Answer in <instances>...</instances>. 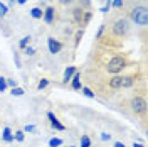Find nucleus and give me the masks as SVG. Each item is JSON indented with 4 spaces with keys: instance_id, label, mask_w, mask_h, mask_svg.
<instances>
[{
    "instance_id": "obj_7",
    "label": "nucleus",
    "mask_w": 148,
    "mask_h": 147,
    "mask_svg": "<svg viewBox=\"0 0 148 147\" xmlns=\"http://www.w3.org/2000/svg\"><path fill=\"white\" fill-rule=\"evenodd\" d=\"M42 19H44V22L46 24H52L54 22V19H56V9L54 7H46L44 9V14H42Z\"/></svg>"
},
{
    "instance_id": "obj_24",
    "label": "nucleus",
    "mask_w": 148,
    "mask_h": 147,
    "mask_svg": "<svg viewBox=\"0 0 148 147\" xmlns=\"http://www.w3.org/2000/svg\"><path fill=\"white\" fill-rule=\"evenodd\" d=\"M83 34H84V31H83V29H79V31H77V34H76V46L81 42V37H83Z\"/></svg>"
},
{
    "instance_id": "obj_34",
    "label": "nucleus",
    "mask_w": 148,
    "mask_h": 147,
    "mask_svg": "<svg viewBox=\"0 0 148 147\" xmlns=\"http://www.w3.org/2000/svg\"><path fill=\"white\" fill-rule=\"evenodd\" d=\"M67 147H76V146H67Z\"/></svg>"
},
{
    "instance_id": "obj_23",
    "label": "nucleus",
    "mask_w": 148,
    "mask_h": 147,
    "mask_svg": "<svg viewBox=\"0 0 148 147\" xmlns=\"http://www.w3.org/2000/svg\"><path fill=\"white\" fill-rule=\"evenodd\" d=\"M5 90H7V78L0 76V93H3Z\"/></svg>"
},
{
    "instance_id": "obj_28",
    "label": "nucleus",
    "mask_w": 148,
    "mask_h": 147,
    "mask_svg": "<svg viewBox=\"0 0 148 147\" xmlns=\"http://www.w3.org/2000/svg\"><path fill=\"white\" fill-rule=\"evenodd\" d=\"M24 132H36V127L34 125H25L24 127Z\"/></svg>"
},
{
    "instance_id": "obj_1",
    "label": "nucleus",
    "mask_w": 148,
    "mask_h": 147,
    "mask_svg": "<svg viewBox=\"0 0 148 147\" xmlns=\"http://www.w3.org/2000/svg\"><path fill=\"white\" fill-rule=\"evenodd\" d=\"M128 58L126 56H121V54H118V56H113L110 61L104 64V71L108 74H111V76H114V74H121L126 68H128Z\"/></svg>"
},
{
    "instance_id": "obj_25",
    "label": "nucleus",
    "mask_w": 148,
    "mask_h": 147,
    "mask_svg": "<svg viewBox=\"0 0 148 147\" xmlns=\"http://www.w3.org/2000/svg\"><path fill=\"white\" fill-rule=\"evenodd\" d=\"M24 51H25V54H27V56H34V54H36V49H34V47H30V46H27Z\"/></svg>"
},
{
    "instance_id": "obj_19",
    "label": "nucleus",
    "mask_w": 148,
    "mask_h": 147,
    "mask_svg": "<svg viewBox=\"0 0 148 147\" xmlns=\"http://www.w3.org/2000/svg\"><path fill=\"white\" fill-rule=\"evenodd\" d=\"M47 86H49V80H47V78H42L40 81L37 83V90H44Z\"/></svg>"
},
{
    "instance_id": "obj_30",
    "label": "nucleus",
    "mask_w": 148,
    "mask_h": 147,
    "mask_svg": "<svg viewBox=\"0 0 148 147\" xmlns=\"http://www.w3.org/2000/svg\"><path fill=\"white\" fill-rule=\"evenodd\" d=\"M7 86H10V88H15V86H17V81H14V80H7Z\"/></svg>"
},
{
    "instance_id": "obj_32",
    "label": "nucleus",
    "mask_w": 148,
    "mask_h": 147,
    "mask_svg": "<svg viewBox=\"0 0 148 147\" xmlns=\"http://www.w3.org/2000/svg\"><path fill=\"white\" fill-rule=\"evenodd\" d=\"M114 147H126L123 142H114Z\"/></svg>"
},
{
    "instance_id": "obj_10",
    "label": "nucleus",
    "mask_w": 148,
    "mask_h": 147,
    "mask_svg": "<svg viewBox=\"0 0 148 147\" xmlns=\"http://www.w3.org/2000/svg\"><path fill=\"white\" fill-rule=\"evenodd\" d=\"M77 71V68L76 66H67L64 71V76H62V83H69L71 81V78L74 76V73Z\"/></svg>"
},
{
    "instance_id": "obj_15",
    "label": "nucleus",
    "mask_w": 148,
    "mask_h": 147,
    "mask_svg": "<svg viewBox=\"0 0 148 147\" xmlns=\"http://www.w3.org/2000/svg\"><path fill=\"white\" fill-rule=\"evenodd\" d=\"M62 144H64L62 139H59V137H52L49 140V147H61Z\"/></svg>"
},
{
    "instance_id": "obj_13",
    "label": "nucleus",
    "mask_w": 148,
    "mask_h": 147,
    "mask_svg": "<svg viewBox=\"0 0 148 147\" xmlns=\"http://www.w3.org/2000/svg\"><path fill=\"white\" fill-rule=\"evenodd\" d=\"M30 39H32L30 36H25V37H22V39L18 41V47H20V49H25V47H27L29 44H30Z\"/></svg>"
},
{
    "instance_id": "obj_14",
    "label": "nucleus",
    "mask_w": 148,
    "mask_h": 147,
    "mask_svg": "<svg viewBox=\"0 0 148 147\" xmlns=\"http://www.w3.org/2000/svg\"><path fill=\"white\" fill-rule=\"evenodd\" d=\"M81 92H83V95H84V96H88V98H96L94 92H92L89 86H83V88H81Z\"/></svg>"
},
{
    "instance_id": "obj_26",
    "label": "nucleus",
    "mask_w": 148,
    "mask_h": 147,
    "mask_svg": "<svg viewBox=\"0 0 148 147\" xmlns=\"http://www.w3.org/2000/svg\"><path fill=\"white\" fill-rule=\"evenodd\" d=\"M103 32H104V24H101V26H99V31L96 32V39H101Z\"/></svg>"
},
{
    "instance_id": "obj_3",
    "label": "nucleus",
    "mask_w": 148,
    "mask_h": 147,
    "mask_svg": "<svg viewBox=\"0 0 148 147\" xmlns=\"http://www.w3.org/2000/svg\"><path fill=\"white\" fill-rule=\"evenodd\" d=\"M130 110L133 112L136 117H145L147 115V98L143 95H133L130 98V103H128Z\"/></svg>"
},
{
    "instance_id": "obj_21",
    "label": "nucleus",
    "mask_w": 148,
    "mask_h": 147,
    "mask_svg": "<svg viewBox=\"0 0 148 147\" xmlns=\"http://www.w3.org/2000/svg\"><path fill=\"white\" fill-rule=\"evenodd\" d=\"M125 5V0H111V7L113 9H121Z\"/></svg>"
},
{
    "instance_id": "obj_33",
    "label": "nucleus",
    "mask_w": 148,
    "mask_h": 147,
    "mask_svg": "<svg viewBox=\"0 0 148 147\" xmlns=\"http://www.w3.org/2000/svg\"><path fill=\"white\" fill-rule=\"evenodd\" d=\"M133 147H145V146H143V144H140V142H135V144H133Z\"/></svg>"
},
{
    "instance_id": "obj_2",
    "label": "nucleus",
    "mask_w": 148,
    "mask_h": 147,
    "mask_svg": "<svg viewBox=\"0 0 148 147\" xmlns=\"http://www.w3.org/2000/svg\"><path fill=\"white\" fill-rule=\"evenodd\" d=\"M130 19L131 22H135L136 26H141L145 27L148 24V10H147V5L140 3V5H135L130 9Z\"/></svg>"
},
{
    "instance_id": "obj_20",
    "label": "nucleus",
    "mask_w": 148,
    "mask_h": 147,
    "mask_svg": "<svg viewBox=\"0 0 148 147\" xmlns=\"http://www.w3.org/2000/svg\"><path fill=\"white\" fill-rule=\"evenodd\" d=\"M7 12H9V5L0 2V17H5V15H7Z\"/></svg>"
},
{
    "instance_id": "obj_17",
    "label": "nucleus",
    "mask_w": 148,
    "mask_h": 147,
    "mask_svg": "<svg viewBox=\"0 0 148 147\" xmlns=\"http://www.w3.org/2000/svg\"><path fill=\"white\" fill-rule=\"evenodd\" d=\"M24 134H25L24 130H17V132L14 134V140H17V142H24V139H25Z\"/></svg>"
},
{
    "instance_id": "obj_29",
    "label": "nucleus",
    "mask_w": 148,
    "mask_h": 147,
    "mask_svg": "<svg viewBox=\"0 0 148 147\" xmlns=\"http://www.w3.org/2000/svg\"><path fill=\"white\" fill-rule=\"evenodd\" d=\"M14 59H15V66H17V68H20V58H18V53H15V54H14Z\"/></svg>"
},
{
    "instance_id": "obj_31",
    "label": "nucleus",
    "mask_w": 148,
    "mask_h": 147,
    "mask_svg": "<svg viewBox=\"0 0 148 147\" xmlns=\"http://www.w3.org/2000/svg\"><path fill=\"white\" fill-rule=\"evenodd\" d=\"M101 139H103V140H106V142H108V140L111 139V134H101Z\"/></svg>"
},
{
    "instance_id": "obj_4",
    "label": "nucleus",
    "mask_w": 148,
    "mask_h": 147,
    "mask_svg": "<svg viewBox=\"0 0 148 147\" xmlns=\"http://www.w3.org/2000/svg\"><path fill=\"white\" fill-rule=\"evenodd\" d=\"M130 32V20L125 17L114 20V24L111 26V34L116 37H125Z\"/></svg>"
},
{
    "instance_id": "obj_11",
    "label": "nucleus",
    "mask_w": 148,
    "mask_h": 147,
    "mask_svg": "<svg viewBox=\"0 0 148 147\" xmlns=\"http://www.w3.org/2000/svg\"><path fill=\"white\" fill-rule=\"evenodd\" d=\"M2 140H3V142H7V144H10V142H14V134H12V130H10V127H3Z\"/></svg>"
},
{
    "instance_id": "obj_6",
    "label": "nucleus",
    "mask_w": 148,
    "mask_h": 147,
    "mask_svg": "<svg viewBox=\"0 0 148 147\" xmlns=\"http://www.w3.org/2000/svg\"><path fill=\"white\" fill-rule=\"evenodd\" d=\"M47 120H49V123H51L56 130H61V132H62V130H66V127L61 123V122H59V119L56 117L52 112H47Z\"/></svg>"
},
{
    "instance_id": "obj_9",
    "label": "nucleus",
    "mask_w": 148,
    "mask_h": 147,
    "mask_svg": "<svg viewBox=\"0 0 148 147\" xmlns=\"http://www.w3.org/2000/svg\"><path fill=\"white\" fill-rule=\"evenodd\" d=\"M83 15H84V9L83 7H76L73 10V19L76 24H79V26H83Z\"/></svg>"
},
{
    "instance_id": "obj_27",
    "label": "nucleus",
    "mask_w": 148,
    "mask_h": 147,
    "mask_svg": "<svg viewBox=\"0 0 148 147\" xmlns=\"http://www.w3.org/2000/svg\"><path fill=\"white\" fill-rule=\"evenodd\" d=\"M81 5H83V9H89V5H91V0H81Z\"/></svg>"
},
{
    "instance_id": "obj_5",
    "label": "nucleus",
    "mask_w": 148,
    "mask_h": 147,
    "mask_svg": "<svg viewBox=\"0 0 148 147\" xmlns=\"http://www.w3.org/2000/svg\"><path fill=\"white\" fill-rule=\"evenodd\" d=\"M47 46H49V53H51V54H57V53L62 51L64 44H62L61 41H56L54 37H49V39H47Z\"/></svg>"
},
{
    "instance_id": "obj_8",
    "label": "nucleus",
    "mask_w": 148,
    "mask_h": 147,
    "mask_svg": "<svg viewBox=\"0 0 148 147\" xmlns=\"http://www.w3.org/2000/svg\"><path fill=\"white\" fill-rule=\"evenodd\" d=\"M71 88H73V90H81V88H83V83H81V73H79V71H76L74 76L71 78Z\"/></svg>"
},
{
    "instance_id": "obj_22",
    "label": "nucleus",
    "mask_w": 148,
    "mask_h": 147,
    "mask_svg": "<svg viewBox=\"0 0 148 147\" xmlns=\"http://www.w3.org/2000/svg\"><path fill=\"white\" fill-rule=\"evenodd\" d=\"M12 96H22L24 95V90L22 88H18V86H15V88H12Z\"/></svg>"
},
{
    "instance_id": "obj_16",
    "label": "nucleus",
    "mask_w": 148,
    "mask_h": 147,
    "mask_svg": "<svg viewBox=\"0 0 148 147\" xmlns=\"http://www.w3.org/2000/svg\"><path fill=\"white\" fill-rule=\"evenodd\" d=\"M79 147H91V139H89V135H83V137H81Z\"/></svg>"
},
{
    "instance_id": "obj_18",
    "label": "nucleus",
    "mask_w": 148,
    "mask_h": 147,
    "mask_svg": "<svg viewBox=\"0 0 148 147\" xmlns=\"http://www.w3.org/2000/svg\"><path fill=\"white\" fill-rule=\"evenodd\" d=\"M91 19H92V14H91V12H88V10H84V15H83V27L89 24V20H91Z\"/></svg>"
},
{
    "instance_id": "obj_12",
    "label": "nucleus",
    "mask_w": 148,
    "mask_h": 147,
    "mask_svg": "<svg viewBox=\"0 0 148 147\" xmlns=\"http://www.w3.org/2000/svg\"><path fill=\"white\" fill-rule=\"evenodd\" d=\"M42 14H44V10L40 9V7H34V9L30 10V17L32 19H42Z\"/></svg>"
}]
</instances>
